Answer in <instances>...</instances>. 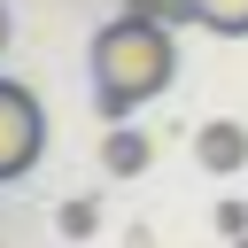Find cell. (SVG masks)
Returning <instances> with one entry per match:
<instances>
[{
  "label": "cell",
  "mask_w": 248,
  "mask_h": 248,
  "mask_svg": "<svg viewBox=\"0 0 248 248\" xmlns=\"http://www.w3.org/2000/svg\"><path fill=\"white\" fill-rule=\"evenodd\" d=\"M124 16H147V23H202V0H124Z\"/></svg>",
  "instance_id": "5b68a950"
},
{
  "label": "cell",
  "mask_w": 248,
  "mask_h": 248,
  "mask_svg": "<svg viewBox=\"0 0 248 248\" xmlns=\"http://www.w3.org/2000/svg\"><path fill=\"white\" fill-rule=\"evenodd\" d=\"M178 78V39L170 23H147V16H116L93 31V108L108 124H124L140 101H155L163 85Z\"/></svg>",
  "instance_id": "6da1fadb"
},
{
  "label": "cell",
  "mask_w": 248,
  "mask_h": 248,
  "mask_svg": "<svg viewBox=\"0 0 248 248\" xmlns=\"http://www.w3.org/2000/svg\"><path fill=\"white\" fill-rule=\"evenodd\" d=\"M194 163H202L209 178L248 170V132H240V124H225V116H217V124H202V132H194Z\"/></svg>",
  "instance_id": "3957f363"
},
{
  "label": "cell",
  "mask_w": 248,
  "mask_h": 248,
  "mask_svg": "<svg viewBox=\"0 0 248 248\" xmlns=\"http://www.w3.org/2000/svg\"><path fill=\"white\" fill-rule=\"evenodd\" d=\"M232 248H248V240H232Z\"/></svg>",
  "instance_id": "30bf717a"
},
{
  "label": "cell",
  "mask_w": 248,
  "mask_h": 248,
  "mask_svg": "<svg viewBox=\"0 0 248 248\" xmlns=\"http://www.w3.org/2000/svg\"><path fill=\"white\" fill-rule=\"evenodd\" d=\"M0 46H8V8H0Z\"/></svg>",
  "instance_id": "9c48e42d"
},
{
  "label": "cell",
  "mask_w": 248,
  "mask_h": 248,
  "mask_svg": "<svg viewBox=\"0 0 248 248\" xmlns=\"http://www.w3.org/2000/svg\"><path fill=\"white\" fill-rule=\"evenodd\" d=\"M217 232L225 240H248V202H217Z\"/></svg>",
  "instance_id": "ba28073f"
},
{
  "label": "cell",
  "mask_w": 248,
  "mask_h": 248,
  "mask_svg": "<svg viewBox=\"0 0 248 248\" xmlns=\"http://www.w3.org/2000/svg\"><path fill=\"white\" fill-rule=\"evenodd\" d=\"M93 225H101V209H93V202H62V232H70V240H85Z\"/></svg>",
  "instance_id": "52a82bcc"
},
{
  "label": "cell",
  "mask_w": 248,
  "mask_h": 248,
  "mask_svg": "<svg viewBox=\"0 0 248 248\" xmlns=\"http://www.w3.org/2000/svg\"><path fill=\"white\" fill-rule=\"evenodd\" d=\"M39 155H46V108H39V93H31V85L0 78V186H8V178H23Z\"/></svg>",
  "instance_id": "7a4b0ae2"
},
{
  "label": "cell",
  "mask_w": 248,
  "mask_h": 248,
  "mask_svg": "<svg viewBox=\"0 0 248 248\" xmlns=\"http://www.w3.org/2000/svg\"><path fill=\"white\" fill-rule=\"evenodd\" d=\"M202 31H217V39H248V0H202Z\"/></svg>",
  "instance_id": "8992f818"
},
{
  "label": "cell",
  "mask_w": 248,
  "mask_h": 248,
  "mask_svg": "<svg viewBox=\"0 0 248 248\" xmlns=\"http://www.w3.org/2000/svg\"><path fill=\"white\" fill-rule=\"evenodd\" d=\"M147 163H155V140H147V132H132V124H116V132L101 140V170H108V178H140Z\"/></svg>",
  "instance_id": "277c9868"
}]
</instances>
